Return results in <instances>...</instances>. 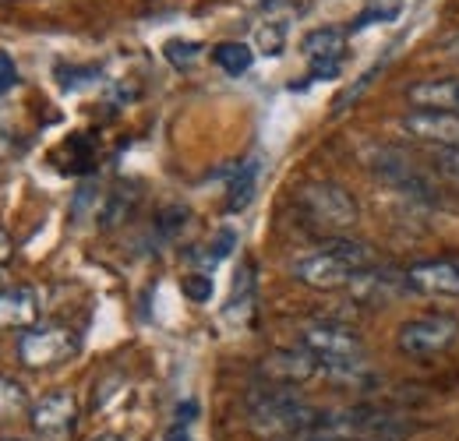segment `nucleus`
Returning a JSON list of instances; mask_svg holds the SVG:
<instances>
[{
    "label": "nucleus",
    "instance_id": "nucleus-33",
    "mask_svg": "<svg viewBox=\"0 0 459 441\" xmlns=\"http://www.w3.org/2000/svg\"><path fill=\"white\" fill-rule=\"evenodd\" d=\"M4 441H29V438H4Z\"/></svg>",
    "mask_w": 459,
    "mask_h": 441
},
{
    "label": "nucleus",
    "instance_id": "nucleus-36",
    "mask_svg": "<svg viewBox=\"0 0 459 441\" xmlns=\"http://www.w3.org/2000/svg\"><path fill=\"white\" fill-rule=\"evenodd\" d=\"M287 441H300V438H287Z\"/></svg>",
    "mask_w": 459,
    "mask_h": 441
},
{
    "label": "nucleus",
    "instance_id": "nucleus-18",
    "mask_svg": "<svg viewBox=\"0 0 459 441\" xmlns=\"http://www.w3.org/2000/svg\"><path fill=\"white\" fill-rule=\"evenodd\" d=\"M29 392L18 378L11 375H0V424H11V420H22L29 413Z\"/></svg>",
    "mask_w": 459,
    "mask_h": 441
},
{
    "label": "nucleus",
    "instance_id": "nucleus-23",
    "mask_svg": "<svg viewBox=\"0 0 459 441\" xmlns=\"http://www.w3.org/2000/svg\"><path fill=\"white\" fill-rule=\"evenodd\" d=\"M233 247H237V229H230V226H227V229H220V233H216V240L205 247V255H202V265H205V269L220 265V262L227 258L230 251H233Z\"/></svg>",
    "mask_w": 459,
    "mask_h": 441
},
{
    "label": "nucleus",
    "instance_id": "nucleus-8",
    "mask_svg": "<svg viewBox=\"0 0 459 441\" xmlns=\"http://www.w3.org/2000/svg\"><path fill=\"white\" fill-rule=\"evenodd\" d=\"M346 293L357 307H385V304H396L406 293H413V286H410L406 272L393 269V265H371L346 286Z\"/></svg>",
    "mask_w": 459,
    "mask_h": 441
},
{
    "label": "nucleus",
    "instance_id": "nucleus-20",
    "mask_svg": "<svg viewBox=\"0 0 459 441\" xmlns=\"http://www.w3.org/2000/svg\"><path fill=\"white\" fill-rule=\"evenodd\" d=\"M255 43H258V50L265 56H280L283 47H287V25H283V22H265V25H258Z\"/></svg>",
    "mask_w": 459,
    "mask_h": 441
},
{
    "label": "nucleus",
    "instance_id": "nucleus-3",
    "mask_svg": "<svg viewBox=\"0 0 459 441\" xmlns=\"http://www.w3.org/2000/svg\"><path fill=\"white\" fill-rule=\"evenodd\" d=\"M318 364L329 378H340V382H360L368 375V353H364V339L357 332H350L346 325L336 322H315V325H304L300 339H297Z\"/></svg>",
    "mask_w": 459,
    "mask_h": 441
},
{
    "label": "nucleus",
    "instance_id": "nucleus-16",
    "mask_svg": "<svg viewBox=\"0 0 459 441\" xmlns=\"http://www.w3.org/2000/svg\"><path fill=\"white\" fill-rule=\"evenodd\" d=\"M258 173H262V163L258 160H244L237 166L233 180L227 184V212H244L255 195H258Z\"/></svg>",
    "mask_w": 459,
    "mask_h": 441
},
{
    "label": "nucleus",
    "instance_id": "nucleus-35",
    "mask_svg": "<svg viewBox=\"0 0 459 441\" xmlns=\"http://www.w3.org/2000/svg\"><path fill=\"white\" fill-rule=\"evenodd\" d=\"M0 293H4V282H0Z\"/></svg>",
    "mask_w": 459,
    "mask_h": 441
},
{
    "label": "nucleus",
    "instance_id": "nucleus-1",
    "mask_svg": "<svg viewBox=\"0 0 459 441\" xmlns=\"http://www.w3.org/2000/svg\"><path fill=\"white\" fill-rule=\"evenodd\" d=\"M244 410H247V428L265 441L307 438L322 420V410L304 402L297 388L262 385V382L247 388Z\"/></svg>",
    "mask_w": 459,
    "mask_h": 441
},
{
    "label": "nucleus",
    "instance_id": "nucleus-10",
    "mask_svg": "<svg viewBox=\"0 0 459 441\" xmlns=\"http://www.w3.org/2000/svg\"><path fill=\"white\" fill-rule=\"evenodd\" d=\"M29 424L43 441H67L78 428V399L71 392H50L29 410Z\"/></svg>",
    "mask_w": 459,
    "mask_h": 441
},
{
    "label": "nucleus",
    "instance_id": "nucleus-25",
    "mask_svg": "<svg viewBox=\"0 0 459 441\" xmlns=\"http://www.w3.org/2000/svg\"><path fill=\"white\" fill-rule=\"evenodd\" d=\"M163 54H167V60H170L173 67H187L195 56L202 54V47L198 43H184V39H170Z\"/></svg>",
    "mask_w": 459,
    "mask_h": 441
},
{
    "label": "nucleus",
    "instance_id": "nucleus-6",
    "mask_svg": "<svg viewBox=\"0 0 459 441\" xmlns=\"http://www.w3.org/2000/svg\"><path fill=\"white\" fill-rule=\"evenodd\" d=\"M459 339V318L453 315H417L403 322L396 332V346L403 357H435L446 353Z\"/></svg>",
    "mask_w": 459,
    "mask_h": 441
},
{
    "label": "nucleus",
    "instance_id": "nucleus-26",
    "mask_svg": "<svg viewBox=\"0 0 459 441\" xmlns=\"http://www.w3.org/2000/svg\"><path fill=\"white\" fill-rule=\"evenodd\" d=\"M18 85V64L11 60V54L0 50V96H7Z\"/></svg>",
    "mask_w": 459,
    "mask_h": 441
},
{
    "label": "nucleus",
    "instance_id": "nucleus-28",
    "mask_svg": "<svg viewBox=\"0 0 459 441\" xmlns=\"http://www.w3.org/2000/svg\"><path fill=\"white\" fill-rule=\"evenodd\" d=\"M11 255H14V240H11V233H7V229H0V265H7V262H11Z\"/></svg>",
    "mask_w": 459,
    "mask_h": 441
},
{
    "label": "nucleus",
    "instance_id": "nucleus-7",
    "mask_svg": "<svg viewBox=\"0 0 459 441\" xmlns=\"http://www.w3.org/2000/svg\"><path fill=\"white\" fill-rule=\"evenodd\" d=\"M315 375H322V364L297 342L287 350H273L255 364V378L262 385H280V388H297L307 385Z\"/></svg>",
    "mask_w": 459,
    "mask_h": 441
},
{
    "label": "nucleus",
    "instance_id": "nucleus-32",
    "mask_svg": "<svg viewBox=\"0 0 459 441\" xmlns=\"http://www.w3.org/2000/svg\"><path fill=\"white\" fill-rule=\"evenodd\" d=\"M89 441H120L117 435H96V438H89Z\"/></svg>",
    "mask_w": 459,
    "mask_h": 441
},
{
    "label": "nucleus",
    "instance_id": "nucleus-14",
    "mask_svg": "<svg viewBox=\"0 0 459 441\" xmlns=\"http://www.w3.org/2000/svg\"><path fill=\"white\" fill-rule=\"evenodd\" d=\"M410 110L428 113H456L459 117V78H431V82H413L406 89Z\"/></svg>",
    "mask_w": 459,
    "mask_h": 441
},
{
    "label": "nucleus",
    "instance_id": "nucleus-17",
    "mask_svg": "<svg viewBox=\"0 0 459 441\" xmlns=\"http://www.w3.org/2000/svg\"><path fill=\"white\" fill-rule=\"evenodd\" d=\"M138 198H142V187H138V184H117V187H110L107 205H103V212H100V216H103V220H100V226H103V229H114V226H120V222L134 212Z\"/></svg>",
    "mask_w": 459,
    "mask_h": 441
},
{
    "label": "nucleus",
    "instance_id": "nucleus-12",
    "mask_svg": "<svg viewBox=\"0 0 459 441\" xmlns=\"http://www.w3.org/2000/svg\"><path fill=\"white\" fill-rule=\"evenodd\" d=\"M413 293L424 297H459V262L453 258H428L406 269Z\"/></svg>",
    "mask_w": 459,
    "mask_h": 441
},
{
    "label": "nucleus",
    "instance_id": "nucleus-29",
    "mask_svg": "<svg viewBox=\"0 0 459 441\" xmlns=\"http://www.w3.org/2000/svg\"><path fill=\"white\" fill-rule=\"evenodd\" d=\"M442 50L453 56V60H459V32H453V36H449V39L442 43Z\"/></svg>",
    "mask_w": 459,
    "mask_h": 441
},
{
    "label": "nucleus",
    "instance_id": "nucleus-9",
    "mask_svg": "<svg viewBox=\"0 0 459 441\" xmlns=\"http://www.w3.org/2000/svg\"><path fill=\"white\" fill-rule=\"evenodd\" d=\"M300 50L307 56V67H311V78L315 82L340 78L346 60V29H340V25H322V29H315V32L304 36Z\"/></svg>",
    "mask_w": 459,
    "mask_h": 441
},
{
    "label": "nucleus",
    "instance_id": "nucleus-2",
    "mask_svg": "<svg viewBox=\"0 0 459 441\" xmlns=\"http://www.w3.org/2000/svg\"><path fill=\"white\" fill-rule=\"evenodd\" d=\"M378 265V255L364 244V240H346L336 237L329 240L322 251L300 258L293 265V279L311 286V290H346L364 269Z\"/></svg>",
    "mask_w": 459,
    "mask_h": 441
},
{
    "label": "nucleus",
    "instance_id": "nucleus-21",
    "mask_svg": "<svg viewBox=\"0 0 459 441\" xmlns=\"http://www.w3.org/2000/svg\"><path fill=\"white\" fill-rule=\"evenodd\" d=\"M428 169L435 177H442L446 184H456L459 187V149H435L431 160H428Z\"/></svg>",
    "mask_w": 459,
    "mask_h": 441
},
{
    "label": "nucleus",
    "instance_id": "nucleus-30",
    "mask_svg": "<svg viewBox=\"0 0 459 441\" xmlns=\"http://www.w3.org/2000/svg\"><path fill=\"white\" fill-rule=\"evenodd\" d=\"M167 441H191L187 438V428H180V424H177L170 435H167Z\"/></svg>",
    "mask_w": 459,
    "mask_h": 441
},
{
    "label": "nucleus",
    "instance_id": "nucleus-4",
    "mask_svg": "<svg viewBox=\"0 0 459 441\" xmlns=\"http://www.w3.org/2000/svg\"><path fill=\"white\" fill-rule=\"evenodd\" d=\"M293 202L304 212V222H311L315 229H325V233H343L360 216L357 202L346 195L340 184H329V180H322V184H300Z\"/></svg>",
    "mask_w": 459,
    "mask_h": 441
},
{
    "label": "nucleus",
    "instance_id": "nucleus-13",
    "mask_svg": "<svg viewBox=\"0 0 459 441\" xmlns=\"http://www.w3.org/2000/svg\"><path fill=\"white\" fill-rule=\"evenodd\" d=\"M371 169L385 180V184H393V187H400V191H428L431 187V180L424 177V169L413 163V160H406L400 156L396 149H378L375 156H371Z\"/></svg>",
    "mask_w": 459,
    "mask_h": 441
},
{
    "label": "nucleus",
    "instance_id": "nucleus-11",
    "mask_svg": "<svg viewBox=\"0 0 459 441\" xmlns=\"http://www.w3.org/2000/svg\"><path fill=\"white\" fill-rule=\"evenodd\" d=\"M400 131L413 142H424L431 149H459V117L456 113H428L410 110L400 117Z\"/></svg>",
    "mask_w": 459,
    "mask_h": 441
},
{
    "label": "nucleus",
    "instance_id": "nucleus-27",
    "mask_svg": "<svg viewBox=\"0 0 459 441\" xmlns=\"http://www.w3.org/2000/svg\"><path fill=\"white\" fill-rule=\"evenodd\" d=\"M195 413H198V402H180V406H177V424H180V428L191 424Z\"/></svg>",
    "mask_w": 459,
    "mask_h": 441
},
{
    "label": "nucleus",
    "instance_id": "nucleus-15",
    "mask_svg": "<svg viewBox=\"0 0 459 441\" xmlns=\"http://www.w3.org/2000/svg\"><path fill=\"white\" fill-rule=\"evenodd\" d=\"M39 322V293L32 286H11L0 293V329L29 332Z\"/></svg>",
    "mask_w": 459,
    "mask_h": 441
},
{
    "label": "nucleus",
    "instance_id": "nucleus-31",
    "mask_svg": "<svg viewBox=\"0 0 459 441\" xmlns=\"http://www.w3.org/2000/svg\"><path fill=\"white\" fill-rule=\"evenodd\" d=\"M300 441H343V438H329V435H307V438Z\"/></svg>",
    "mask_w": 459,
    "mask_h": 441
},
{
    "label": "nucleus",
    "instance_id": "nucleus-5",
    "mask_svg": "<svg viewBox=\"0 0 459 441\" xmlns=\"http://www.w3.org/2000/svg\"><path fill=\"white\" fill-rule=\"evenodd\" d=\"M82 339L71 325H39V329L22 332L18 339V360L29 371H50L67 364L78 353Z\"/></svg>",
    "mask_w": 459,
    "mask_h": 441
},
{
    "label": "nucleus",
    "instance_id": "nucleus-34",
    "mask_svg": "<svg viewBox=\"0 0 459 441\" xmlns=\"http://www.w3.org/2000/svg\"><path fill=\"white\" fill-rule=\"evenodd\" d=\"M0 4H11V0H0Z\"/></svg>",
    "mask_w": 459,
    "mask_h": 441
},
{
    "label": "nucleus",
    "instance_id": "nucleus-24",
    "mask_svg": "<svg viewBox=\"0 0 459 441\" xmlns=\"http://www.w3.org/2000/svg\"><path fill=\"white\" fill-rule=\"evenodd\" d=\"M180 290H184L187 300L205 304V300H212V290H216V286H212V276H209V272H191V276H184Z\"/></svg>",
    "mask_w": 459,
    "mask_h": 441
},
{
    "label": "nucleus",
    "instance_id": "nucleus-22",
    "mask_svg": "<svg viewBox=\"0 0 459 441\" xmlns=\"http://www.w3.org/2000/svg\"><path fill=\"white\" fill-rule=\"evenodd\" d=\"M187 222H191V212H187L184 205H170V209H163V212H160V220H156V233H160L163 240H173Z\"/></svg>",
    "mask_w": 459,
    "mask_h": 441
},
{
    "label": "nucleus",
    "instance_id": "nucleus-19",
    "mask_svg": "<svg viewBox=\"0 0 459 441\" xmlns=\"http://www.w3.org/2000/svg\"><path fill=\"white\" fill-rule=\"evenodd\" d=\"M212 60H216V67H223L227 74H244V71H251V64H255V50L247 47V43H220L216 50H212Z\"/></svg>",
    "mask_w": 459,
    "mask_h": 441
}]
</instances>
